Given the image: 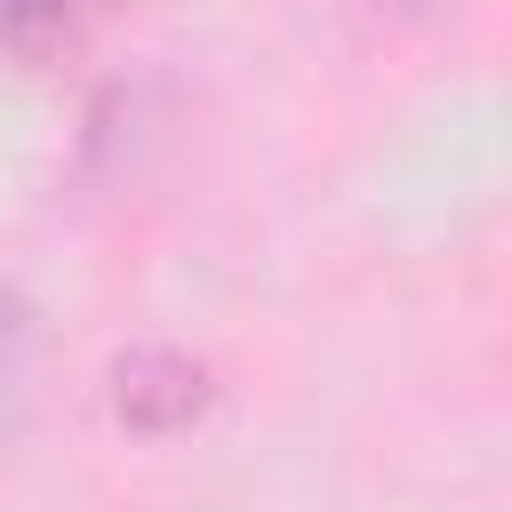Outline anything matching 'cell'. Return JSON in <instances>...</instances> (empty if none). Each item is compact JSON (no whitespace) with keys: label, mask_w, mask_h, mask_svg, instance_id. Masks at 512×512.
I'll return each mask as SVG.
<instances>
[{"label":"cell","mask_w":512,"mask_h":512,"mask_svg":"<svg viewBox=\"0 0 512 512\" xmlns=\"http://www.w3.org/2000/svg\"><path fill=\"white\" fill-rule=\"evenodd\" d=\"M200 400H208V376L184 352H128L120 376H112V408L136 432H176V424L200 416Z\"/></svg>","instance_id":"cell-1"},{"label":"cell","mask_w":512,"mask_h":512,"mask_svg":"<svg viewBox=\"0 0 512 512\" xmlns=\"http://www.w3.org/2000/svg\"><path fill=\"white\" fill-rule=\"evenodd\" d=\"M80 16L88 0H0V48L16 64H48L80 40Z\"/></svg>","instance_id":"cell-2"},{"label":"cell","mask_w":512,"mask_h":512,"mask_svg":"<svg viewBox=\"0 0 512 512\" xmlns=\"http://www.w3.org/2000/svg\"><path fill=\"white\" fill-rule=\"evenodd\" d=\"M24 352H32V312H24V304L0 288V392L24 376Z\"/></svg>","instance_id":"cell-3"},{"label":"cell","mask_w":512,"mask_h":512,"mask_svg":"<svg viewBox=\"0 0 512 512\" xmlns=\"http://www.w3.org/2000/svg\"><path fill=\"white\" fill-rule=\"evenodd\" d=\"M376 8H424V0H376Z\"/></svg>","instance_id":"cell-4"}]
</instances>
